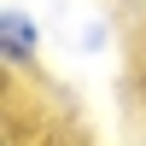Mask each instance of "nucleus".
<instances>
[{
  "label": "nucleus",
  "mask_w": 146,
  "mask_h": 146,
  "mask_svg": "<svg viewBox=\"0 0 146 146\" xmlns=\"http://www.w3.org/2000/svg\"><path fill=\"white\" fill-rule=\"evenodd\" d=\"M0 58H6L12 70H29L35 58H41V18L23 6H6L0 12Z\"/></svg>",
  "instance_id": "1"
},
{
  "label": "nucleus",
  "mask_w": 146,
  "mask_h": 146,
  "mask_svg": "<svg viewBox=\"0 0 146 146\" xmlns=\"http://www.w3.org/2000/svg\"><path fill=\"white\" fill-rule=\"evenodd\" d=\"M76 47L100 53V47H105V18H82V29H76Z\"/></svg>",
  "instance_id": "2"
}]
</instances>
